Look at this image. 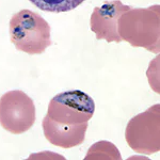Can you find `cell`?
<instances>
[{
  "label": "cell",
  "mask_w": 160,
  "mask_h": 160,
  "mask_svg": "<svg viewBox=\"0 0 160 160\" xmlns=\"http://www.w3.org/2000/svg\"><path fill=\"white\" fill-rule=\"evenodd\" d=\"M118 34L133 47L154 53L160 50V6L131 9L118 19Z\"/></svg>",
  "instance_id": "obj_1"
},
{
  "label": "cell",
  "mask_w": 160,
  "mask_h": 160,
  "mask_svg": "<svg viewBox=\"0 0 160 160\" xmlns=\"http://www.w3.org/2000/svg\"><path fill=\"white\" fill-rule=\"evenodd\" d=\"M10 38L17 50L41 55L51 45L50 26L38 13L22 10L10 20Z\"/></svg>",
  "instance_id": "obj_2"
},
{
  "label": "cell",
  "mask_w": 160,
  "mask_h": 160,
  "mask_svg": "<svg viewBox=\"0 0 160 160\" xmlns=\"http://www.w3.org/2000/svg\"><path fill=\"white\" fill-rule=\"evenodd\" d=\"M125 139L138 154L151 155L160 149V105L156 104L128 122Z\"/></svg>",
  "instance_id": "obj_3"
},
{
  "label": "cell",
  "mask_w": 160,
  "mask_h": 160,
  "mask_svg": "<svg viewBox=\"0 0 160 160\" xmlns=\"http://www.w3.org/2000/svg\"><path fill=\"white\" fill-rule=\"evenodd\" d=\"M95 111V102L89 95L79 90L66 91L51 98L46 117L62 125L88 123Z\"/></svg>",
  "instance_id": "obj_4"
},
{
  "label": "cell",
  "mask_w": 160,
  "mask_h": 160,
  "mask_svg": "<svg viewBox=\"0 0 160 160\" xmlns=\"http://www.w3.org/2000/svg\"><path fill=\"white\" fill-rule=\"evenodd\" d=\"M35 123L33 100L19 90L9 91L0 98V125L14 135L28 131Z\"/></svg>",
  "instance_id": "obj_5"
},
{
  "label": "cell",
  "mask_w": 160,
  "mask_h": 160,
  "mask_svg": "<svg viewBox=\"0 0 160 160\" xmlns=\"http://www.w3.org/2000/svg\"><path fill=\"white\" fill-rule=\"evenodd\" d=\"M131 7L125 6L120 0L106 1L102 7H96L91 15V30L97 40H106L108 43L122 42L118 34V19Z\"/></svg>",
  "instance_id": "obj_6"
},
{
  "label": "cell",
  "mask_w": 160,
  "mask_h": 160,
  "mask_svg": "<svg viewBox=\"0 0 160 160\" xmlns=\"http://www.w3.org/2000/svg\"><path fill=\"white\" fill-rule=\"evenodd\" d=\"M42 125L45 138L52 145L62 148H72L82 144L88 129V123L74 126L62 125L47 117L44 118Z\"/></svg>",
  "instance_id": "obj_7"
},
{
  "label": "cell",
  "mask_w": 160,
  "mask_h": 160,
  "mask_svg": "<svg viewBox=\"0 0 160 160\" xmlns=\"http://www.w3.org/2000/svg\"><path fill=\"white\" fill-rule=\"evenodd\" d=\"M29 1L42 11L62 13L76 9L86 0H29Z\"/></svg>",
  "instance_id": "obj_8"
},
{
  "label": "cell",
  "mask_w": 160,
  "mask_h": 160,
  "mask_svg": "<svg viewBox=\"0 0 160 160\" xmlns=\"http://www.w3.org/2000/svg\"><path fill=\"white\" fill-rule=\"evenodd\" d=\"M84 159H122V157L113 143L99 141L90 148Z\"/></svg>",
  "instance_id": "obj_9"
}]
</instances>
